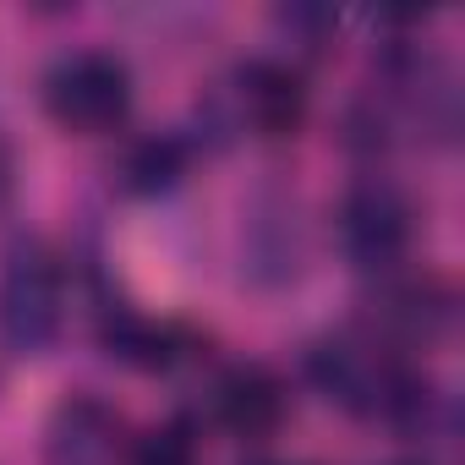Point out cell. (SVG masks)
I'll use <instances>...</instances> for the list:
<instances>
[{"label": "cell", "instance_id": "8992f818", "mask_svg": "<svg viewBox=\"0 0 465 465\" xmlns=\"http://www.w3.org/2000/svg\"><path fill=\"white\" fill-rule=\"evenodd\" d=\"M230 88H236L242 121L258 137H291L307 121V88L285 61H242Z\"/></svg>", "mask_w": 465, "mask_h": 465}, {"label": "cell", "instance_id": "30bf717a", "mask_svg": "<svg viewBox=\"0 0 465 465\" xmlns=\"http://www.w3.org/2000/svg\"><path fill=\"white\" fill-rule=\"evenodd\" d=\"M126 465H197V432L186 416L143 432L132 449H126Z\"/></svg>", "mask_w": 465, "mask_h": 465}, {"label": "cell", "instance_id": "ba28073f", "mask_svg": "<svg viewBox=\"0 0 465 465\" xmlns=\"http://www.w3.org/2000/svg\"><path fill=\"white\" fill-rule=\"evenodd\" d=\"M99 340H104V351L115 361L143 367V372H164L186 351V340H181L175 323H159V318H148L137 307H104L99 312Z\"/></svg>", "mask_w": 465, "mask_h": 465}, {"label": "cell", "instance_id": "7a4b0ae2", "mask_svg": "<svg viewBox=\"0 0 465 465\" xmlns=\"http://www.w3.org/2000/svg\"><path fill=\"white\" fill-rule=\"evenodd\" d=\"M61 329H66L61 258L39 236H23L0 269V340L17 356H45L61 340Z\"/></svg>", "mask_w": 465, "mask_h": 465}, {"label": "cell", "instance_id": "3957f363", "mask_svg": "<svg viewBox=\"0 0 465 465\" xmlns=\"http://www.w3.org/2000/svg\"><path fill=\"white\" fill-rule=\"evenodd\" d=\"M45 110L72 137H104L132 115V66L110 50H72L45 72Z\"/></svg>", "mask_w": 465, "mask_h": 465}, {"label": "cell", "instance_id": "4fadbf2b", "mask_svg": "<svg viewBox=\"0 0 465 465\" xmlns=\"http://www.w3.org/2000/svg\"><path fill=\"white\" fill-rule=\"evenodd\" d=\"M405 465H421V460H405Z\"/></svg>", "mask_w": 465, "mask_h": 465}, {"label": "cell", "instance_id": "8fae6325", "mask_svg": "<svg viewBox=\"0 0 465 465\" xmlns=\"http://www.w3.org/2000/svg\"><path fill=\"white\" fill-rule=\"evenodd\" d=\"M12 181H17V159H12V143H6V132H0V203L12 197Z\"/></svg>", "mask_w": 465, "mask_h": 465}, {"label": "cell", "instance_id": "7c38bea8", "mask_svg": "<svg viewBox=\"0 0 465 465\" xmlns=\"http://www.w3.org/2000/svg\"><path fill=\"white\" fill-rule=\"evenodd\" d=\"M258 465H285V460H258Z\"/></svg>", "mask_w": 465, "mask_h": 465}, {"label": "cell", "instance_id": "52a82bcc", "mask_svg": "<svg viewBox=\"0 0 465 465\" xmlns=\"http://www.w3.org/2000/svg\"><path fill=\"white\" fill-rule=\"evenodd\" d=\"M285 411H291L285 405V383L269 367H258V361L230 367L219 378V389H213V416L236 432V438H247V443L274 438L280 421H285Z\"/></svg>", "mask_w": 465, "mask_h": 465}, {"label": "cell", "instance_id": "277c9868", "mask_svg": "<svg viewBox=\"0 0 465 465\" xmlns=\"http://www.w3.org/2000/svg\"><path fill=\"white\" fill-rule=\"evenodd\" d=\"M340 242H345V258L367 274H389L405 247H411V203L400 197L394 181L383 175H361L351 192H345V208H340Z\"/></svg>", "mask_w": 465, "mask_h": 465}, {"label": "cell", "instance_id": "9c48e42d", "mask_svg": "<svg viewBox=\"0 0 465 465\" xmlns=\"http://www.w3.org/2000/svg\"><path fill=\"white\" fill-rule=\"evenodd\" d=\"M181 175H186V148H181V137H148V143H137L132 159H126L132 192H170Z\"/></svg>", "mask_w": 465, "mask_h": 465}, {"label": "cell", "instance_id": "6da1fadb", "mask_svg": "<svg viewBox=\"0 0 465 465\" xmlns=\"http://www.w3.org/2000/svg\"><path fill=\"white\" fill-rule=\"evenodd\" d=\"M307 378L312 389L351 411V416H383L394 427H427V383L421 372L383 345L378 334H329L307 351Z\"/></svg>", "mask_w": 465, "mask_h": 465}, {"label": "cell", "instance_id": "5b68a950", "mask_svg": "<svg viewBox=\"0 0 465 465\" xmlns=\"http://www.w3.org/2000/svg\"><path fill=\"white\" fill-rule=\"evenodd\" d=\"M115 460H121V416L94 394L61 400L45 427V465H115Z\"/></svg>", "mask_w": 465, "mask_h": 465}]
</instances>
